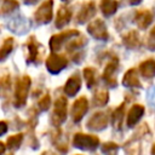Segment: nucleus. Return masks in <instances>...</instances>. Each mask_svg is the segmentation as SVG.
I'll return each instance as SVG.
<instances>
[{
    "instance_id": "nucleus-33",
    "label": "nucleus",
    "mask_w": 155,
    "mask_h": 155,
    "mask_svg": "<svg viewBox=\"0 0 155 155\" xmlns=\"http://www.w3.org/2000/svg\"><path fill=\"white\" fill-rule=\"evenodd\" d=\"M140 2H142V0H127V4H128V5H132V6L138 5V4H140Z\"/></svg>"
},
{
    "instance_id": "nucleus-30",
    "label": "nucleus",
    "mask_w": 155,
    "mask_h": 155,
    "mask_svg": "<svg viewBox=\"0 0 155 155\" xmlns=\"http://www.w3.org/2000/svg\"><path fill=\"white\" fill-rule=\"evenodd\" d=\"M50 102H51V97H50V94H45V96L39 101L38 105H39V108H40L41 110H47L48 107H50Z\"/></svg>"
},
{
    "instance_id": "nucleus-16",
    "label": "nucleus",
    "mask_w": 155,
    "mask_h": 155,
    "mask_svg": "<svg viewBox=\"0 0 155 155\" xmlns=\"http://www.w3.org/2000/svg\"><path fill=\"white\" fill-rule=\"evenodd\" d=\"M81 87V78L79 74H73L65 82V86H64V92L68 94V96H75L76 92L80 90Z\"/></svg>"
},
{
    "instance_id": "nucleus-17",
    "label": "nucleus",
    "mask_w": 155,
    "mask_h": 155,
    "mask_svg": "<svg viewBox=\"0 0 155 155\" xmlns=\"http://www.w3.org/2000/svg\"><path fill=\"white\" fill-rule=\"evenodd\" d=\"M139 74L144 78V79H153L155 78V59L154 58H149L143 61L139 64Z\"/></svg>"
},
{
    "instance_id": "nucleus-25",
    "label": "nucleus",
    "mask_w": 155,
    "mask_h": 155,
    "mask_svg": "<svg viewBox=\"0 0 155 155\" xmlns=\"http://www.w3.org/2000/svg\"><path fill=\"white\" fill-rule=\"evenodd\" d=\"M84 76L87 84V87H93L96 85V70L91 67H87L84 69Z\"/></svg>"
},
{
    "instance_id": "nucleus-1",
    "label": "nucleus",
    "mask_w": 155,
    "mask_h": 155,
    "mask_svg": "<svg viewBox=\"0 0 155 155\" xmlns=\"http://www.w3.org/2000/svg\"><path fill=\"white\" fill-rule=\"evenodd\" d=\"M73 144L75 148L82 149V150H90L93 151L99 145V138L92 134H85V133H76L73 138Z\"/></svg>"
},
{
    "instance_id": "nucleus-22",
    "label": "nucleus",
    "mask_w": 155,
    "mask_h": 155,
    "mask_svg": "<svg viewBox=\"0 0 155 155\" xmlns=\"http://www.w3.org/2000/svg\"><path fill=\"white\" fill-rule=\"evenodd\" d=\"M18 7V2L16 0H4L1 6H0V15L5 16L11 12H13Z\"/></svg>"
},
{
    "instance_id": "nucleus-7",
    "label": "nucleus",
    "mask_w": 155,
    "mask_h": 155,
    "mask_svg": "<svg viewBox=\"0 0 155 155\" xmlns=\"http://www.w3.org/2000/svg\"><path fill=\"white\" fill-rule=\"evenodd\" d=\"M52 7H53V1L52 0H46L44 1L39 8L35 11V21L39 24H46L51 21L52 18Z\"/></svg>"
},
{
    "instance_id": "nucleus-10",
    "label": "nucleus",
    "mask_w": 155,
    "mask_h": 155,
    "mask_svg": "<svg viewBox=\"0 0 155 155\" xmlns=\"http://www.w3.org/2000/svg\"><path fill=\"white\" fill-rule=\"evenodd\" d=\"M79 35H80V33L78 30H74V29L68 30V31H63V33H59V34H56L50 40V47H51L52 51H58L67 40L71 39L74 36H79Z\"/></svg>"
},
{
    "instance_id": "nucleus-37",
    "label": "nucleus",
    "mask_w": 155,
    "mask_h": 155,
    "mask_svg": "<svg viewBox=\"0 0 155 155\" xmlns=\"http://www.w3.org/2000/svg\"><path fill=\"white\" fill-rule=\"evenodd\" d=\"M151 155H155V144L151 147Z\"/></svg>"
},
{
    "instance_id": "nucleus-28",
    "label": "nucleus",
    "mask_w": 155,
    "mask_h": 155,
    "mask_svg": "<svg viewBox=\"0 0 155 155\" xmlns=\"http://www.w3.org/2000/svg\"><path fill=\"white\" fill-rule=\"evenodd\" d=\"M145 46L149 51H155V25L150 29L147 40H145Z\"/></svg>"
},
{
    "instance_id": "nucleus-9",
    "label": "nucleus",
    "mask_w": 155,
    "mask_h": 155,
    "mask_svg": "<svg viewBox=\"0 0 155 155\" xmlns=\"http://www.w3.org/2000/svg\"><path fill=\"white\" fill-rule=\"evenodd\" d=\"M65 117H67V99L64 97H59L54 102L52 122H53V125L58 126L65 121Z\"/></svg>"
},
{
    "instance_id": "nucleus-3",
    "label": "nucleus",
    "mask_w": 155,
    "mask_h": 155,
    "mask_svg": "<svg viewBox=\"0 0 155 155\" xmlns=\"http://www.w3.org/2000/svg\"><path fill=\"white\" fill-rule=\"evenodd\" d=\"M155 19V10H149V8H144V10H139L134 12V17H133V22L137 24V27L140 30H145L147 28L150 27V24L154 22Z\"/></svg>"
},
{
    "instance_id": "nucleus-6",
    "label": "nucleus",
    "mask_w": 155,
    "mask_h": 155,
    "mask_svg": "<svg viewBox=\"0 0 155 155\" xmlns=\"http://www.w3.org/2000/svg\"><path fill=\"white\" fill-rule=\"evenodd\" d=\"M108 114L104 111L94 113L87 121L86 127L91 131H103L108 126Z\"/></svg>"
},
{
    "instance_id": "nucleus-20",
    "label": "nucleus",
    "mask_w": 155,
    "mask_h": 155,
    "mask_svg": "<svg viewBox=\"0 0 155 155\" xmlns=\"http://www.w3.org/2000/svg\"><path fill=\"white\" fill-rule=\"evenodd\" d=\"M101 11L105 17L113 16L119 7V2L116 0H101Z\"/></svg>"
},
{
    "instance_id": "nucleus-38",
    "label": "nucleus",
    "mask_w": 155,
    "mask_h": 155,
    "mask_svg": "<svg viewBox=\"0 0 155 155\" xmlns=\"http://www.w3.org/2000/svg\"><path fill=\"white\" fill-rule=\"evenodd\" d=\"M63 1H67V0H63Z\"/></svg>"
},
{
    "instance_id": "nucleus-31",
    "label": "nucleus",
    "mask_w": 155,
    "mask_h": 155,
    "mask_svg": "<svg viewBox=\"0 0 155 155\" xmlns=\"http://www.w3.org/2000/svg\"><path fill=\"white\" fill-rule=\"evenodd\" d=\"M149 101H150V103L155 107V87H154L151 91H149Z\"/></svg>"
},
{
    "instance_id": "nucleus-18",
    "label": "nucleus",
    "mask_w": 155,
    "mask_h": 155,
    "mask_svg": "<svg viewBox=\"0 0 155 155\" xmlns=\"http://www.w3.org/2000/svg\"><path fill=\"white\" fill-rule=\"evenodd\" d=\"M125 105H126V103L124 102L113 111L111 122L116 131H120L122 128V121H124V116H125Z\"/></svg>"
},
{
    "instance_id": "nucleus-36",
    "label": "nucleus",
    "mask_w": 155,
    "mask_h": 155,
    "mask_svg": "<svg viewBox=\"0 0 155 155\" xmlns=\"http://www.w3.org/2000/svg\"><path fill=\"white\" fill-rule=\"evenodd\" d=\"M41 155H54V154H53L52 151H44Z\"/></svg>"
},
{
    "instance_id": "nucleus-13",
    "label": "nucleus",
    "mask_w": 155,
    "mask_h": 155,
    "mask_svg": "<svg viewBox=\"0 0 155 155\" xmlns=\"http://www.w3.org/2000/svg\"><path fill=\"white\" fill-rule=\"evenodd\" d=\"M122 85L125 87H130V88H142V84L139 81L138 73L134 68H131L125 73V75L122 78Z\"/></svg>"
},
{
    "instance_id": "nucleus-4",
    "label": "nucleus",
    "mask_w": 155,
    "mask_h": 155,
    "mask_svg": "<svg viewBox=\"0 0 155 155\" xmlns=\"http://www.w3.org/2000/svg\"><path fill=\"white\" fill-rule=\"evenodd\" d=\"M117 68H119V59H117V57H113L108 62L107 67L104 68V71H103L102 78H103L104 82L109 87H116V85H117L116 78H115V73H116Z\"/></svg>"
},
{
    "instance_id": "nucleus-26",
    "label": "nucleus",
    "mask_w": 155,
    "mask_h": 155,
    "mask_svg": "<svg viewBox=\"0 0 155 155\" xmlns=\"http://www.w3.org/2000/svg\"><path fill=\"white\" fill-rule=\"evenodd\" d=\"M22 139H23V134L22 133H17V134H13L11 137L7 138V147L10 150H15L17 149L21 143H22Z\"/></svg>"
},
{
    "instance_id": "nucleus-14",
    "label": "nucleus",
    "mask_w": 155,
    "mask_h": 155,
    "mask_svg": "<svg viewBox=\"0 0 155 155\" xmlns=\"http://www.w3.org/2000/svg\"><path fill=\"white\" fill-rule=\"evenodd\" d=\"M96 13V5L93 1H90L87 4H85L82 6V8L79 11L78 16H76V22L80 24L86 23L88 19H91Z\"/></svg>"
},
{
    "instance_id": "nucleus-23",
    "label": "nucleus",
    "mask_w": 155,
    "mask_h": 155,
    "mask_svg": "<svg viewBox=\"0 0 155 155\" xmlns=\"http://www.w3.org/2000/svg\"><path fill=\"white\" fill-rule=\"evenodd\" d=\"M13 42H15V41H13L12 38L5 39L2 46L0 47V61H4V59L11 53V51H12V48H13Z\"/></svg>"
},
{
    "instance_id": "nucleus-29",
    "label": "nucleus",
    "mask_w": 155,
    "mask_h": 155,
    "mask_svg": "<svg viewBox=\"0 0 155 155\" xmlns=\"http://www.w3.org/2000/svg\"><path fill=\"white\" fill-rule=\"evenodd\" d=\"M85 44H86V38H84V36H80V39L70 41V44H68V47H67V48H68L69 51H73V50H75V48L82 47Z\"/></svg>"
},
{
    "instance_id": "nucleus-19",
    "label": "nucleus",
    "mask_w": 155,
    "mask_h": 155,
    "mask_svg": "<svg viewBox=\"0 0 155 155\" xmlns=\"http://www.w3.org/2000/svg\"><path fill=\"white\" fill-rule=\"evenodd\" d=\"M71 18V11L67 6H62L57 11V17H56V27L57 28H63L67 23H69Z\"/></svg>"
},
{
    "instance_id": "nucleus-24",
    "label": "nucleus",
    "mask_w": 155,
    "mask_h": 155,
    "mask_svg": "<svg viewBox=\"0 0 155 155\" xmlns=\"http://www.w3.org/2000/svg\"><path fill=\"white\" fill-rule=\"evenodd\" d=\"M109 101V93L104 90L102 91H97L94 94H93V102H94V105H98V107H103L108 103Z\"/></svg>"
},
{
    "instance_id": "nucleus-5",
    "label": "nucleus",
    "mask_w": 155,
    "mask_h": 155,
    "mask_svg": "<svg viewBox=\"0 0 155 155\" xmlns=\"http://www.w3.org/2000/svg\"><path fill=\"white\" fill-rule=\"evenodd\" d=\"M87 31L91 34V36H93V38L97 39V40L105 41V40H108V38H109V34H108L105 23H104L102 19H99V18L94 19L93 22H91V23L87 25Z\"/></svg>"
},
{
    "instance_id": "nucleus-15",
    "label": "nucleus",
    "mask_w": 155,
    "mask_h": 155,
    "mask_svg": "<svg viewBox=\"0 0 155 155\" xmlns=\"http://www.w3.org/2000/svg\"><path fill=\"white\" fill-rule=\"evenodd\" d=\"M122 42H124V46L128 50H136V48L140 47V39H139L138 31L130 30L128 33H126L122 36Z\"/></svg>"
},
{
    "instance_id": "nucleus-8",
    "label": "nucleus",
    "mask_w": 155,
    "mask_h": 155,
    "mask_svg": "<svg viewBox=\"0 0 155 155\" xmlns=\"http://www.w3.org/2000/svg\"><path fill=\"white\" fill-rule=\"evenodd\" d=\"M67 64H68L67 58L64 56L56 54V53L50 54L46 61V68L51 74H58L67 67Z\"/></svg>"
},
{
    "instance_id": "nucleus-2",
    "label": "nucleus",
    "mask_w": 155,
    "mask_h": 155,
    "mask_svg": "<svg viewBox=\"0 0 155 155\" xmlns=\"http://www.w3.org/2000/svg\"><path fill=\"white\" fill-rule=\"evenodd\" d=\"M30 87V78L29 76H23L16 82V88H15V107L19 108L25 104L27 97H28V91Z\"/></svg>"
},
{
    "instance_id": "nucleus-35",
    "label": "nucleus",
    "mask_w": 155,
    "mask_h": 155,
    "mask_svg": "<svg viewBox=\"0 0 155 155\" xmlns=\"http://www.w3.org/2000/svg\"><path fill=\"white\" fill-rule=\"evenodd\" d=\"M36 1H39V0H24V2H25V4H28V5H31V4H35Z\"/></svg>"
},
{
    "instance_id": "nucleus-34",
    "label": "nucleus",
    "mask_w": 155,
    "mask_h": 155,
    "mask_svg": "<svg viewBox=\"0 0 155 155\" xmlns=\"http://www.w3.org/2000/svg\"><path fill=\"white\" fill-rule=\"evenodd\" d=\"M5 151V144L2 142H0V155H2Z\"/></svg>"
},
{
    "instance_id": "nucleus-11",
    "label": "nucleus",
    "mask_w": 155,
    "mask_h": 155,
    "mask_svg": "<svg viewBox=\"0 0 155 155\" xmlns=\"http://www.w3.org/2000/svg\"><path fill=\"white\" fill-rule=\"evenodd\" d=\"M88 109V101L86 97H80L78 98L74 104H73V108H71V116H73V120L74 122H79L84 115L86 114Z\"/></svg>"
},
{
    "instance_id": "nucleus-32",
    "label": "nucleus",
    "mask_w": 155,
    "mask_h": 155,
    "mask_svg": "<svg viewBox=\"0 0 155 155\" xmlns=\"http://www.w3.org/2000/svg\"><path fill=\"white\" fill-rule=\"evenodd\" d=\"M7 131V124L5 121H0V136H2Z\"/></svg>"
},
{
    "instance_id": "nucleus-12",
    "label": "nucleus",
    "mask_w": 155,
    "mask_h": 155,
    "mask_svg": "<svg viewBox=\"0 0 155 155\" xmlns=\"http://www.w3.org/2000/svg\"><path fill=\"white\" fill-rule=\"evenodd\" d=\"M144 111H145L144 105H142V104H133L131 107V109L128 110V114H127V117H126L127 127L133 128L140 121V119L143 117Z\"/></svg>"
},
{
    "instance_id": "nucleus-27",
    "label": "nucleus",
    "mask_w": 155,
    "mask_h": 155,
    "mask_svg": "<svg viewBox=\"0 0 155 155\" xmlns=\"http://www.w3.org/2000/svg\"><path fill=\"white\" fill-rule=\"evenodd\" d=\"M117 149H119V145L114 142H107L102 145V151L107 155H116Z\"/></svg>"
},
{
    "instance_id": "nucleus-21",
    "label": "nucleus",
    "mask_w": 155,
    "mask_h": 155,
    "mask_svg": "<svg viewBox=\"0 0 155 155\" xmlns=\"http://www.w3.org/2000/svg\"><path fill=\"white\" fill-rule=\"evenodd\" d=\"M28 62H36L38 61V56H39V42L35 40L34 36H30L28 40Z\"/></svg>"
}]
</instances>
